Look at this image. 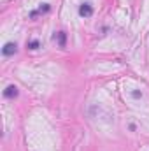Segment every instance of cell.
<instances>
[{
    "instance_id": "cell-1",
    "label": "cell",
    "mask_w": 149,
    "mask_h": 151,
    "mask_svg": "<svg viewBox=\"0 0 149 151\" xmlns=\"http://www.w3.org/2000/svg\"><path fill=\"white\" fill-rule=\"evenodd\" d=\"M16 51H18L16 42H7V44L2 47V55H4V56H11V55H14Z\"/></svg>"
},
{
    "instance_id": "cell-2",
    "label": "cell",
    "mask_w": 149,
    "mask_h": 151,
    "mask_svg": "<svg viewBox=\"0 0 149 151\" xmlns=\"http://www.w3.org/2000/svg\"><path fill=\"white\" fill-rule=\"evenodd\" d=\"M79 14L82 16V18H90L91 14H93V7H91V4H82L81 7H79Z\"/></svg>"
},
{
    "instance_id": "cell-3",
    "label": "cell",
    "mask_w": 149,
    "mask_h": 151,
    "mask_svg": "<svg viewBox=\"0 0 149 151\" xmlns=\"http://www.w3.org/2000/svg\"><path fill=\"white\" fill-rule=\"evenodd\" d=\"M4 97H5V99H14V97H18V88H16L14 84L7 86L5 91H4Z\"/></svg>"
},
{
    "instance_id": "cell-4",
    "label": "cell",
    "mask_w": 149,
    "mask_h": 151,
    "mask_svg": "<svg viewBox=\"0 0 149 151\" xmlns=\"http://www.w3.org/2000/svg\"><path fill=\"white\" fill-rule=\"evenodd\" d=\"M47 11H49V5H47V4H42L37 11H32V12H30V18H35L37 14H40V12H47Z\"/></svg>"
},
{
    "instance_id": "cell-5",
    "label": "cell",
    "mask_w": 149,
    "mask_h": 151,
    "mask_svg": "<svg viewBox=\"0 0 149 151\" xmlns=\"http://www.w3.org/2000/svg\"><path fill=\"white\" fill-rule=\"evenodd\" d=\"M56 37H58V44H60V47H65V40H67L65 32H58V34H56Z\"/></svg>"
},
{
    "instance_id": "cell-6",
    "label": "cell",
    "mask_w": 149,
    "mask_h": 151,
    "mask_svg": "<svg viewBox=\"0 0 149 151\" xmlns=\"http://www.w3.org/2000/svg\"><path fill=\"white\" fill-rule=\"evenodd\" d=\"M28 47H30V49H37L39 47V40H30V42H28Z\"/></svg>"
}]
</instances>
